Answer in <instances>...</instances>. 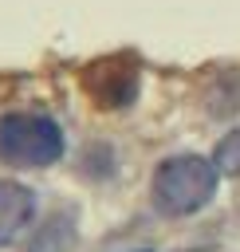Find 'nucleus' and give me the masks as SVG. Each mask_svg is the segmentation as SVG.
<instances>
[{"mask_svg":"<svg viewBox=\"0 0 240 252\" xmlns=\"http://www.w3.org/2000/svg\"><path fill=\"white\" fill-rule=\"evenodd\" d=\"M216 161L201 158V154H177V158H165L153 173V201L161 213L169 217H189V213H201L212 193H216Z\"/></svg>","mask_w":240,"mask_h":252,"instance_id":"1","label":"nucleus"},{"mask_svg":"<svg viewBox=\"0 0 240 252\" xmlns=\"http://www.w3.org/2000/svg\"><path fill=\"white\" fill-rule=\"evenodd\" d=\"M35 217V197L20 181H0V248L12 244Z\"/></svg>","mask_w":240,"mask_h":252,"instance_id":"3","label":"nucleus"},{"mask_svg":"<svg viewBox=\"0 0 240 252\" xmlns=\"http://www.w3.org/2000/svg\"><path fill=\"white\" fill-rule=\"evenodd\" d=\"M212 161H216V169L220 173H240V126L236 130H228L220 142H216V154H212Z\"/></svg>","mask_w":240,"mask_h":252,"instance_id":"4","label":"nucleus"},{"mask_svg":"<svg viewBox=\"0 0 240 252\" xmlns=\"http://www.w3.org/2000/svg\"><path fill=\"white\" fill-rule=\"evenodd\" d=\"M63 154V130L55 118L35 110H12L0 118V161L8 165H51Z\"/></svg>","mask_w":240,"mask_h":252,"instance_id":"2","label":"nucleus"}]
</instances>
